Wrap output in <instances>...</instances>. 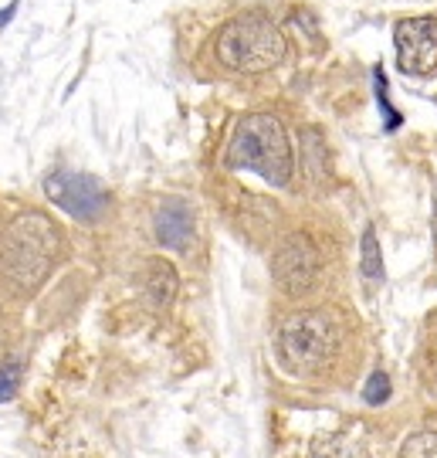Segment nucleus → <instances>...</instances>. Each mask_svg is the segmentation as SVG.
<instances>
[{
  "instance_id": "obj_1",
  "label": "nucleus",
  "mask_w": 437,
  "mask_h": 458,
  "mask_svg": "<svg viewBox=\"0 0 437 458\" xmlns=\"http://www.w3.org/2000/svg\"><path fill=\"white\" fill-rule=\"evenodd\" d=\"M58 248H62V231L55 228L51 217H45L41 211L21 214L7 225L4 242H0L4 278L17 293H34L48 278L51 265L58 259Z\"/></svg>"
},
{
  "instance_id": "obj_2",
  "label": "nucleus",
  "mask_w": 437,
  "mask_h": 458,
  "mask_svg": "<svg viewBox=\"0 0 437 458\" xmlns=\"http://www.w3.org/2000/svg\"><path fill=\"white\" fill-rule=\"evenodd\" d=\"M224 164L231 170H248L258 174L272 187H289L295 157L285 126L272 113H251L238 123V130L227 143Z\"/></svg>"
},
{
  "instance_id": "obj_3",
  "label": "nucleus",
  "mask_w": 437,
  "mask_h": 458,
  "mask_svg": "<svg viewBox=\"0 0 437 458\" xmlns=\"http://www.w3.org/2000/svg\"><path fill=\"white\" fill-rule=\"evenodd\" d=\"M285 34L278 31V24L261 11H248L227 21L214 38V55L217 62L231 72L241 75H261L272 72L285 62Z\"/></svg>"
},
{
  "instance_id": "obj_4",
  "label": "nucleus",
  "mask_w": 437,
  "mask_h": 458,
  "mask_svg": "<svg viewBox=\"0 0 437 458\" xmlns=\"http://www.w3.org/2000/svg\"><path fill=\"white\" fill-rule=\"evenodd\" d=\"M342 327L329 310H306L289 316L278 329V360L289 374H319L340 353Z\"/></svg>"
},
{
  "instance_id": "obj_5",
  "label": "nucleus",
  "mask_w": 437,
  "mask_h": 458,
  "mask_svg": "<svg viewBox=\"0 0 437 458\" xmlns=\"http://www.w3.org/2000/svg\"><path fill=\"white\" fill-rule=\"evenodd\" d=\"M45 194L55 208L79 217V221H98L105 208H109V194L105 187L92 177V174H79V170H55L45 177Z\"/></svg>"
},
{
  "instance_id": "obj_6",
  "label": "nucleus",
  "mask_w": 437,
  "mask_h": 458,
  "mask_svg": "<svg viewBox=\"0 0 437 458\" xmlns=\"http://www.w3.org/2000/svg\"><path fill=\"white\" fill-rule=\"evenodd\" d=\"M319 272H323V259L308 234H289L275 248L272 276L285 295H308L319 282Z\"/></svg>"
},
{
  "instance_id": "obj_7",
  "label": "nucleus",
  "mask_w": 437,
  "mask_h": 458,
  "mask_svg": "<svg viewBox=\"0 0 437 458\" xmlns=\"http://www.w3.org/2000/svg\"><path fill=\"white\" fill-rule=\"evenodd\" d=\"M393 45H397V65L404 75L414 79L437 75V17L421 14L400 21L393 31Z\"/></svg>"
},
{
  "instance_id": "obj_8",
  "label": "nucleus",
  "mask_w": 437,
  "mask_h": 458,
  "mask_svg": "<svg viewBox=\"0 0 437 458\" xmlns=\"http://www.w3.org/2000/svg\"><path fill=\"white\" fill-rule=\"evenodd\" d=\"M153 228H156V242L163 248L187 251L190 242H194V211H190V204L180 200V197H166L156 208Z\"/></svg>"
},
{
  "instance_id": "obj_9",
  "label": "nucleus",
  "mask_w": 437,
  "mask_h": 458,
  "mask_svg": "<svg viewBox=\"0 0 437 458\" xmlns=\"http://www.w3.org/2000/svg\"><path fill=\"white\" fill-rule=\"evenodd\" d=\"M180 278L177 268L166 262V259H146L143 265V293L153 306H170L177 299Z\"/></svg>"
},
{
  "instance_id": "obj_10",
  "label": "nucleus",
  "mask_w": 437,
  "mask_h": 458,
  "mask_svg": "<svg viewBox=\"0 0 437 458\" xmlns=\"http://www.w3.org/2000/svg\"><path fill=\"white\" fill-rule=\"evenodd\" d=\"M308 458H370V448H366V442L357 438V435L340 431V435H325V438H319V442L312 445Z\"/></svg>"
},
{
  "instance_id": "obj_11",
  "label": "nucleus",
  "mask_w": 437,
  "mask_h": 458,
  "mask_svg": "<svg viewBox=\"0 0 437 458\" xmlns=\"http://www.w3.org/2000/svg\"><path fill=\"white\" fill-rule=\"evenodd\" d=\"M359 268H363L366 282H383V255H380V238H376L373 225H366L363 242H359Z\"/></svg>"
},
{
  "instance_id": "obj_12",
  "label": "nucleus",
  "mask_w": 437,
  "mask_h": 458,
  "mask_svg": "<svg viewBox=\"0 0 437 458\" xmlns=\"http://www.w3.org/2000/svg\"><path fill=\"white\" fill-rule=\"evenodd\" d=\"M397 458H437V431L410 435V438L400 445V455Z\"/></svg>"
},
{
  "instance_id": "obj_13",
  "label": "nucleus",
  "mask_w": 437,
  "mask_h": 458,
  "mask_svg": "<svg viewBox=\"0 0 437 458\" xmlns=\"http://www.w3.org/2000/svg\"><path fill=\"white\" fill-rule=\"evenodd\" d=\"M387 397H390V377L383 374V370H376V374L366 380V387H363V401L376 408V404H383Z\"/></svg>"
},
{
  "instance_id": "obj_14",
  "label": "nucleus",
  "mask_w": 437,
  "mask_h": 458,
  "mask_svg": "<svg viewBox=\"0 0 437 458\" xmlns=\"http://www.w3.org/2000/svg\"><path fill=\"white\" fill-rule=\"evenodd\" d=\"M17 384H21V367H17V363H7V367H0V404L14 397Z\"/></svg>"
},
{
  "instance_id": "obj_15",
  "label": "nucleus",
  "mask_w": 437,
  "mask_h": 458,
  "mask_svg": "<svg viewBox=\"0 0 437 458\" xmlns=\"http://www.w3.org/2000/svg\"><path fill=\"white\" fill-rule=\"evenodd\" d=\"M431 234H434V251H437V197H434V217H431Z\"/></svg>"
}]
</instances>
